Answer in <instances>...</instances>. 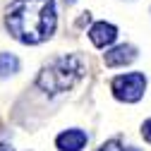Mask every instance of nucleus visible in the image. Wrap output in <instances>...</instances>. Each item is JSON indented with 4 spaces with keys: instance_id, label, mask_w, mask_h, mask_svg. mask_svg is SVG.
<instances>
[{
    "instance_id": "obj_8",
    "label": "nucleus",
    "mask_w": 151,
    "mask_h": 151,
    "mask_svg": "<svg viewBox=\"0 0 151 151\" xmlns=\"http://www.w3.org/2000/svg\"><path fill=\"white\" fill-rule=\"evenodd\" d=\"M96 151H125V149H122V144L118 139H110V142H103Z\"/></svg>"
},
{
    "instance_id": "obj_4",
    "label": "nucleus",
    "mask_w": 151,
    "mask_h": 151,
    "mask_svg": "<svg viewBox=\"0 0 151 151\" xmlns=\"http://www.w3.org/2000/svg\"><path fill=\"white\" fill-rule=\"evenodd\" d=\"M89 39H91V43L96 48H106V46H110L118 39V29L113 24H108V22H96L89 29Z\"/></svg>"
},
{
    "instance_id": "obj_3",
    "label": "nucleus",
    "mask_w": 151,
    "mask_h": 151,
    "mask_svg": "<svg viewBox=\"0 0 151 151\" xmlns=\"http://www.w3.org/2000/svg\"><path fill=\"white\" fill-rule=\"evenodd\" d=\"M110 89L115 93L118 101H125V103H134L144 96V89H146V77L142 72H127V74H120L110 82Z\"/></svg>"
},
{
    "instance_id": "obj_9",
    "label": "nucleus",
    "mask_w": 151,
    "mask_h": 151,
    "mask_svg": "<svg viewBox=\"0 0 151 151\" xmlns=\"http://www.w3.org/2000/svg\"><path fill=\"white\" fill-rule=\"evenodd\" d=\"M142 134H144V139L151 144V120H146V122L142 125Z\"/></svg>"
},
{
    "instance_id": "obj_6",
    "label": "nucleus",
    "mask_w": 151,
    "mask_h": 151,
    "mask_svg": "<svg viewBox=\"0 0 151 151\" xmlns=\"http://www.w3.org/2000/svg\"><path fill=\"white\" fill-rule=\"evenodd\" d=\"M137 58V50H134V46H115V48H110L106 55H103V63L108 65V67H120V65H127V63H132Z\"/></svg>"
},
{
    "instance_id": "obj_11",
    "label": "nucleus",
    "mask_w": 151,
    "mask_h": 151,
    "mask_svg": "<svg viewBox=\"0 0 151 151\" xmlns=\"http://www.w3.org/2000/svg\"><path fill=\"white\" fill-rule=\"evenodd\" d=\"M125 151H137V149H125Z\"/></svg>"
},
{
    "instance_id": "obj_2",
    "label": "nucleus",
    "mask_w": 151,
    "mask_h": 151,
    "mask_svg": "<svg viewBox=\"0 0 151 151\" xmlns=\"http://www.w3.org/2000/svg\"><path fill=\"white\" fill-rule=\"evenodd\" d=\"M82 77H84V60L79 55H60V58L50 60L41 70L36 84L46 93L55 96V93H63V91L72 89Z\"/></svg>"
},
{
    "instance_id": "obj_10",
    "label": "nucleus",
    "mask_w": 151,
    "mask_h": 151,
    "mask_svg": "<svg viewBox=\"0 0 151 151\" xmlns=\"http://www.w3.org/2000/svg\"><path fill=\"white\" fill-rule=\"evenodd\" d=\"M0 151H12V146H10V144H5V142H0Z\"/></svg>"
},
{
    "instance_id": "obj_1",
    "label": "nucleus",
    "mask_w": 151,
    "mask_h": 151,
    "mask_svg": "<svg viewBox=\"0 0 151 151\" xmlns=\"http://www.w3.org/2000/svg\"><path fill=\"white\" fill-rule=\"evenodd\" d=\"M55 24V0H12L5 14V27L12 39L29 46L50 39Z\"/></svg>"
},
{
    "instance_id": "obj_7",
    "label": "nucleus",
    "mask_w": 151,
    "mask_h": 151,
    "mask_svg": "<svg viewBox=\"0 0 151 151\" xmlns=\"http://www.w3.org/2000/svg\"><path fill=\"white\" fill-rule=\"evenodd\" d=\"M17 70H19V60H17L12 53H0V77L14 74Z\"/></svg>"
},
{
    "instance_id": "obj_5",
    "label": "nucleus",
    "mask_w": 151,
    "mask_h": 151,
    "mask_svg": "<svg viewBox=\"0 0 151 151\" xmlns=\"http://www.w3.org/2000/svg\"><path fill=\"white\" fill-rule=\"evenodd\" d=\"M86 139H89L86 132H82V129H65L63 134H58L55 144H58L60 151H82Z\"/></svg>"
}]
</instances>
